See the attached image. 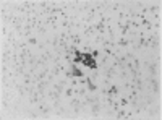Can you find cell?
<instances>
[{
    "label": "cell",
    "instance_id": "6da1fadb",
    "mask_svg": "<svg viewBox=\"0 0 162 120\" xmlns=\"http://www.w3.org/2000/svg\"><path fill=\"white\" fill-rule=\"evenodd\" d=\"M126 60H128V58H126L125 55H120V57L115 55V57H113V67H115V68H120V70H125Z\"/></svg>",
    "mask_w": 162,
    "mask_h": 120
},
{
    "label": "cell",
    "instance_id": "7a4b0ae2",
    "mask_svg": "<svg viewBox=\"0 0 162 120\" xmlns=\"http://www.w3.org/2000/svg\"><path fill=\"white\" fill-rule=\"evenodd\" d=\"M146 39H148V44H149V47H152V49H157V47H159V39H157V34H156V33L149 34Z\"/></svg>",
    "mask_w": 162,
    "mask_h": 120
},
{
    "label": "cell",
    "instance_id": "3957f363",
    "mask_svg": "<svg viewBox=\"0 0 162 120\" xmlns=\"http://www.w3.org/2000/svg\"><path fill=\"white\" fill-rule=\"evenodd\" d=\"M83 23H84V21H83ZM94 33H96V29H94L93 23H89V25H88V23H84V26H83V34H86L88 37H91Z\"/></svg>",
    "mask_w": 162,
    "mask_h": 120
},
{
    "label": "cell",
    "instance_id": "277c9868",
    "mask_svg": "<svg viewBox=\"0 0 162 120\" xmlns=\"http://www.w3.org/2000/svg\"><path fill=\"white\" fill-rule=\"evenodd\" d=\"M157 65H159V62H152V63L144 62V67H148V70H149L151 76H156V75H157Z\"/></svg>",
    "mask_w": 162,
    "mask_h": 120
},
{
    "label": "cell",
    "instance_id": "5b68a950",
    "mask_svg": "<svg viewBox=\"0 0 162 120\" xmlns=\"http://www.w3.org/2000/svg\"><path fill=\"white\" fill-rule=\"evenodd\" d=\"M37 112H39L41 115H49V114L52 112V107H49L47 104H42V102H41L39 106H37Z\"/></svg>",
    "mask_w": 162,
    "mask_h": 120
},
{
    "label": "cell",
    "instance_id": "8992f818",
    "mask_svg": "<svg viewBox=\"0 0 162 120\" xmlns=\"http://www.w3.org/2000/svg\"><path fill=\"white\" fill-rule=\"evenodd\" d=\"M104 75H105V78L107 80H112L113 76H115V75H117V68H115V67H107V68H105L104 70Z\"/></svg>",
    "mask_w": 162,
    "mask_h": 120
},
{
    "label": "cell",
    "instance_id": "52a82bcc",
    "mask_svg": "<svg viewBox=\"0 0 162 120\" xmlns=\"http://www.w3.org/2000/svg\"><path fill=\"white\" fill-rule=\"evenodd\" d=\"M86 89H88L89 93H96L97 89H99V88H97V84L94 83V81H93L91 78H86Z\"/></svg>",
    "mask_w": 162,
    "mask_h": 120
},
{
    "label": "cell",
    "instance_id": "ba28073f",
    "mask_svg": "<svg viewBox=\"0 0 162 120\" xmlns=\"http://www.w3.org/2000/svg\"><path fill=\"white\" fill-rule=\"evenodd\" d=\"M63 71H65V67L62 65V63H55V65H54V68L50 70V73H54L55 76H58V75H62Z\"/></svg>",
    "mask_w": 162,
    "mask_h": 120
},
{
    "label": "cell",
    "instance_id": "9c48e42d",
    "mask_svg": "<svg viewBox=\"0 0 162 120\" xmlns=\"http://www.w3.org/2000/svg\"><path fill=\"white\" fill-rule=\"evenodd\" d=\"M99 112H101V102L91 104V115H93V117H99Z\"/></svg>",
    "mask_w": 162,
    "mask_h": 120
},
{
    "label": "cell",
    "instance_id": "30bf717a",
    "mask_svg": "<svg viewBox=\"0 0 162 120\" xmlns=\"http://www.w3.org/2000/svg\"><path fill=\"white\" fill-rule=\"evenodd\" d=\"M45 96H47V97H49L50 101H57V99H60V93H57L55 89H54V88H52V89H49Z\"/></svg>",
    "mask_w": 162,
    "mask_h": 120
},
{
    "label": "cell",
    "instance_id": "8fae6325",
    "mask_svg": "<svg viewBox=\"0 0 162 120\" xmlns=\"http://www.w3.org/2000/svg\"><path fill=\"white\" fill-rule=\"evenodd\" d=\"M71 75L75 78H84V71L78 68V67H71Z\"/></svg>",
    "mask_w": 162,
    "mask_h": 120
},
{
    "label": "cell",
    "instance_id": "7c38bea8",
    "mask_svg": "<svg viewBox=\"0 0 162 120\" xmlns=\"http://www.w3.org/2000/svg\"><path fill=\"white\" fill-rule=\"evenodd\" d=\"M68 36H70V39H71L73 46H80L81 44V36L78 33H71V34H68Z\"/></svg>",
    "mask_w": 162,
    "mask_h": 120
},
{
    "label": "cell",
    "instance_id": "4fadbf2b",
    "mask_svg": "<svg viewBox=\"0 0 162 120\" xmlns=\"http://www.w3.org/2000/svg\"><path fill=\"white\" fill-rule=\"evenodd\" d=\"M36 33L41 34V36H45V34H47V26H45L44 21H41V25L36 28Z\"/></svg>",
    "mask_w": 162,
    "mask_h": 120
},
{
    "label": "cell",
    "instance_id": "5bb4252c",
    "mask_svg": "<svg viewBox=\"0 0 162 120\" xmlns=\"http://www.w3.org/2000/svg\"><path fill=\"white\" fill-rule=\"evenodd\" d=\"M115 44H117V47H128L130 46V41L126 39V37H120Z\"/></svg>",
    "mask_w": 162,
    "mask_h": 120
},
{
    "label": "cell",
    "instance_id": "9a60e30c",
    "mask_svg": "<svg viewBox=\"0 0 162 120\" xmlns=\"http://www.w3.org/2000/svg\"><path fill=\"white\" fill-rule=\"evenodd\" d=\"M31 83H32V76L26 71V73L23 75V84H24V86H29Z\"/></svg>",
    "mask_w": 162,
    "mask_h": 120
},
{
    "label": "cell",
    "instance_id": "2e32d148",
    "mask_svg": "<svg viewBox=\"0 0 162 120\" xmlns=\"http://www.w3.org/2000/svg\"><path fill=\"white\" fill-rule=\"evenodd\" d=\"M143 102H144L146 106H151V104H154V97L151 94H144L143 96Z\"/></svg>",
    "mask_w": 162,
    "mask_h": 120
},
{
    "label": "cell",
    "instance_id": "e0dca14e",
    "mask_svg": "<svg viewBox=\"0 0 162 120\" xmlns=\"http://www.w3.org/2000/svg\"><path fill=\"white\" fill-rule=\"evenodd\" d=\"M63 94H65V97H73L75 96V88L73 86H68L67 89L63 91Z\"/></svg>",
    "mask_w": 162,
    "mask_h": 120
},
{
    "label": "cell",
    "instance_id": "ac0fdd59",
    "mask_svg": "<svg viewBox=\"0 0 162 120\" xmlns=\"http://www.w3.org/2000/svg\"><path fill=\"white\" fill-rule=\"evenodd\" d=\"M102 52H104L107 57H109V55H110V57H115V55H117V54H115V52L112 50V47H102Z\"/></svg>",
    "mask_w": 162,
    "mask_h": 120
},
{
    "label": "cell",
    "instance_id": "d6986e66",
    "mask_svg": "<svg viewBox=\"0 0 162 120\" xmlns=\"http://www.w3.org/2000/svg\"><path fill=\"white\" fill-rule=\"evenodd\" d=\"M139 26H143V28H146V29H151V28H152V23H151V21H148L146 18H143L141 23H139Z\"/></svg>",
    "mask_w": 162,
    "mask_h": 120
},
{
    "label": "cell",
    "instance_id": "ffe728a7",
    "mask_svg": "<svg viewBox=\"0 0 162 120\" xmlns=\"http://www.w3.org/2000/svg\"><path fill=\"white\" fill-rule=\"evenodd\" d=\"M75 96H78V97L86 96V88H75Z\"/></svg>",
    "mask_w": 162,
    "mask_h": 120
},
{
    "label": "cell",
    "instance_id": "44dd1931",
    "mask_svg": "<svg viewBox=\"0 0 162 120\" xmlns=\"http://www.w3.org/2000/svg\"><path fill=\"white\" fill-rule=\"evenodd\" d=\"M26 42H28V44H31V46H37V44H39V41H37L36 36H29L28 39H26Z\"/></svg>",
    "mask_w": 162,
    "mask_h": 120
},
{
    "label": "cell",
    "instance_id": "7402d4cb",
    "mask_svg": "<svg viewBox=\"0 0 162 120\" xmlns=\"http://www.w3.org/2000/svg\"><path fill=\"white\" fill-rule=\"evenodd\" d=\"M52 88H54V89H55L57 93H60V94H62V93L65 91V86H63V84H62V83H55V84H54Z\"/></svg>",
    "mask_w": 162,
    "mask_h": 120
},
{
    "label": "cell",
    "instance_id": "603a6c76",
    "mask_svg": "<svg viewBox=\"0 0 162 120\" xmlns=\"http://www.w3.org/2000/svg\"><path fill=\"white\" fill-rule=\"evenodd\" d=\"M104 34H97L96 37H94V44H102V42H104Z\"/></svg>",
    "mask_w": 162,
    "mask_h": 120
},
{
    "label": "cell",
    "instance_id": "cb8c5ba5",
    "mask_svg": "<svg viewBox=\"0 0 162 120\" xmlns=\"http://www.w3.org/2000/svg\"><path fill=\"white\" fill-rule=\"evenodd\" d=\"M115 117H117V119H125V117H126V110H120V109H118L117 114H115Z\"/></svg>",
    "mask_w": 162,
    "mask_h": 120
},
{
    "label": "cell",
    "instance_id": "d4e9b609",
    "mask_svg": "<svg viewBox=\"0 0 162 120\" xmlns=\"http://www.w3.org/2000/svg\"><path fill=\"white\" fill-rule=\"evenodd\" d=\"M120 8H122V7H120V3H113V5H112V8H110V10H112V12H120Z\"/></svg>",
    "mask_w": 162,
    "mask_h": 120
},
{
    "label": "cell",
    "instance_id": "484cf974",
    "mask_svg": "<svg viewBox=\"0 0 162 120\" xmlns=\"http://www.w3.org/2000/svg\"><path fill=\"white\" fill-rule=\"evenodd\" d=\"M28 117H29V119H39V117H41V114H34V112H29V114H28Z\"/></svg>",
    "mask_w": 162,
    "mask_h": 120
},
{
    "label": "cell",
    "instance_id": "4316f807",
    "mask_svg": "<svg viewBox=\"0 0 162 120\" xmlns=\"http://www.w3.org/2000/svg\"><path fill=\"white\" fill-rule=\"evenodd\" d=\"M89 78L93 80V81H96V80L99 78V73H96V71H93V73H91V76H89Z\"/></svg>",
    "mask_w": 162,
    "mask_h": 120
},
{
    "label": "cell",
    "instance_id": "83f0119b",
    "mask_svg": "<svg viewBox=\"0 0 162 120\" xmlns=\"http://www.w3.org/2000/svg\"><path fill=\"white\" fill-rule=\"evenodd\" d=\"M120 78H122V80H126V78H128V73H126L125 70H122V71H120Z\"/></svg>",
    "mask_w": 162,
    "mask_h": 120
},
{
    "label": "cell",
    "instance_id": "f1b7e54d",
    "mask_svg": "<svg viewBox=\"0 0 162 120\" xmlns=\"http://www.w3.org/2000/svg\"><path fill=\"white\" fill-rule=\"evenodd\" d=\"M118 104H120V106H126V104H130L128 97H126V99H118Z\"/></svg>",
    "mask_w": 162,
    "mask_h": 120
},
{
    "label": "cell",
    "instance_id": "f546056e",
    "mask_svg": "<svg viewBox=\"0 0 162 120\" xmlns=\"http://www.w3.org/2000/svg\"><path fill=\"white\" fill-rule=\"evenodd\" d=\"M97 55H99V50H91V57H97Z\"/></svg>",
    "mask_w": 162,
    "mask_h": 120
},
{
    "label": "cell",
    "instance_id": "4dcf8cb0",
    "mask_svg": "<svg viewBox=\"0 0 162 120\" xmlns=\"http://www.w3.org/2000/svg\"><path fill=\"white\" fill-rule=\"evenodd\" d=\"M2 73H8V67L7 65H2Z\"/></svg>",
    "mask_w": 162,
    "mask_h": 120
}]
</instances>
